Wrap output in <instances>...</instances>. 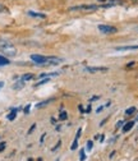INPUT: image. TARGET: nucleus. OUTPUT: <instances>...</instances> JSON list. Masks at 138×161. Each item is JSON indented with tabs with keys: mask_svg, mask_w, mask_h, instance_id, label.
<instances>
[{
	"mask_svg": "<svg viewBox=\"0 0 138 161\" xmlns=\"http://www.w3.org/2000/svg\"><path fill=\"white\" fill-rule=\"evenodd\" d=\"M0 51H3L4 54L9 56H14L17 54V50L12 44H9L7 41H0Z\"/></svg>",
	"mask_w": 138,
	"mask_h": 161,
	"instance_id": "1",
	"label": "nucleus"
},
{
	"mask_svg": "<svg viewBox=\"0 0 138 161\" xmlns=\"http://www.w3.org/2000/svg\"><path fill=\"white\" fill-rule=\"evenodd\" d=\"M100 7L98 5H95V4H84V5H77V7H72L69 10H86V12H93V10H97Z\"/></svg>",
	"mask_w": 138,
	"mask_h": 161,
	"instance_id": "2",
	"label": "nucleus"
},
{
	"mask_svg": "<svg viewBox=\"0 0 138 161\" xmlns=\"http://www.w3.org/2000/svg\"><path fill=\"white\" fill-rule=\"evenodd\" d=\"M98 31L102 32L105 35H109V34H116V28L113 27V26H109V25H100L98 26Z\"/></svg>",
	"mask_w": 138,
	"mask_h": 161,
	"instance_id": "3",
	"label": "nucleus"
},
{
	"mask_svg": "<svg viewBox=\"0 0 138 161\" xmlns=\"http://www.w3.org/2000/svg\"><path fill=\"white\" fill-rule=\"evenodd\" d=\"M107 68L105 67H87L86 68V72L88 73H97V72H107Z\"/></svg>",
	"mask_w": 138,
	"mask_h": 161,
	"instance_id": "4",
	"label": "nucleus"
},
{
	"mask_svg": "<svg viewBox=\"0 0 138 161\" xmlns=\"http://www.w3.org/2000/svg\"><path fill=\"white\" fill-rule=\"evenodd\" d=\"M115 50H118V51H125V50H138V45H133V46H118V47H115Z\"/></svg>",
	"mask_w": 138,
	"mask_h": 161,
	"instance_id": "5",
	"label": "nucleus"
},
{
	"mask_svg": "<svg viewBox=\"0 0 138 161\" xmlns=\"http://www.w3.org/2000/svg\"><path fill=\"white\" fill-rule=\"evenodd\" d=\"M81 133H82V128H79L78 129V132H77V136H75V138H74V141H73V145H72V150H75L77 148V146H78V138L81 137Z\"/></svg>",
	"mask_w": 138,
	"mask_h": 161,
	"instance_id": "6",
	"label": "nucleus"
},
{
	"mask_svg": "<svg viewBox=\"0 0 138 161\" xmlns=\"http://www.w3.org/2000/svg\"><path fill=\"white\" fill-rule=\"evenodd\" d=\"M133 125H134V121H128L127 124L123 127V132H124V133H127V132H129L132 128H133Z\"/></svg>",
	"mask_w": 138,
	"mask_h": 161,
	"instance_id": "7",
	"label": "nucleus"
},
{
	"mask_svg": "<svg viewBox=\"0 0 138 161\" xmlns=\"http://www.w3.org/2000/svg\"><path fill=\"white\" fill-rule=\"evenodd\" d=\"M23 86H25V80L21 79V80H18V82H16V84L13 86V88L14 89H21Z\"/></svg>",
	"mask_w": 138,
	"mask_h": 161,
	"instance_id": "8",
	"label": "nucleus"
},
{
	"mask_svg": "<svg viewBox=\"0 0 138 161\" xmlns=\"http://www.w3.org/2000/svg\"><path fill=\"white\" fill-rule=\"evenodd\" d=\"M17 111H18V109H13L12 113L8 115V120H14V119H16V116H17Z\"/></svg>",
	"mask_w": 138,
	"mask_h": 161,
	"instance_id": "9",
	"label": "nucleus"
},
{
	"mask_svg": "<svg viewBox=\"0 0 138 161\" xmlns=\"http://www.w3.org/2000/svg\"><path fill=\"white\" fill-rule=\"evenodd\" d=\"M9 64V60L5 58V56L0 55V67H4V65H8Z\"/></svg>",
	"mask_w": 138,
	"mask_h": 161,
	"instance_id": "10",
	"label": "nucleus"
},
{
	"mask_svg": "<svg viewBox=\"0 0 138 161\" xmlns=\"http://www.w3.org/2000/svg\"><path fill=\"white\" fill-rule=\"evenodd\" d=\"M28 14H30V16H32V17H39V18H45L46 16L45 14H40V13H35V12H32V10H30L28 12Z\"/></svg>",
	"mask_w": 138,
	"mask_h": 161,
	"instance_id": "11",
	"label": "nucleus"
},
{
	"mask_svg": "<svg viewBox=\"0 0 138 161\" xmlns=\"http://www.w3.org/2000/svg\"><path fill=\"white\" fill-rule=\"evenodd\" d=\"M133 113H136V107H129L125 110V115H132Z\"/></svg>",
	"mask_w": 138,
	"mask_h": 161,
	"instance_id": "12",
	"label": "nucleus"
},
{
	"mask_svg": "<svg viewBox=\"0 0 138 161\" xmlns=\"http://www.w3.org/2000/svg\"><path fill=\"white\" fill-rule=\"evenodd\" d=\"M92 146H93L92 141H87V143H86V150H87V151H91V150H92Z\"/></svg>",
	"mask_w": 138,
	"mask_h": 161,
	"instance_id": "13",
	"label": "nucleus"
},
{
	"mask_svg": "<svg viewBox=\"0 0 138 161\" xmlns=\"http://www.w3.org/2000/svg\"><path fill=\"white\" fill-rule=\"evenodd\" d=\"M79 160H81V161H84V160H86L84 150H81V151H79Z\"/></svg>",
	"mask_w": 138,
	"mask_h": 161,
	"instance_id": "14",
	"label": "nucleus"
},
{
	"mask_svg": "<svg viewBox=\"0 0 138 161\" xmlns=\"http://www.w3.org/2000/svg\"><path fill=\"white\" fill-rule=\"evenodd\" d=\"M59 119H60V120H65V119H68V114H66L65 111H63V113H61V114L59 115Z\"/></svg>",
	"mask_w": 138,
	"mask_h": 161,
	"instance_id": "15",
	"label": "nucleus"
},
{
	"mask_svg": "<svg viewBox=\"0 0 138 161\" xmlns=\"http://www.w3.org/2000/svg\"><path fill=\"white\" fill-rule=\"evenodd\" d=\"M32 78H33V75H32V74H26V75H23V77H22V79L25 80V82H26V80L32 79Z\"/></svg>",
	"mask_w": 138,
	"mask_h": 161,
	"instance_id": "16",
	"label": "nucleus"
},
{
	"mask_svg": "<svg viewBox=\"0 0 138 161\" xmlns=\"http://www.w3.org/2000/svg\"><path fill=\"white\" fill-rule=\"evenodd\" d=\"M49 82V78H46V79H44V80H41V82H39L36 84V86H41V84H44V83H47Z\"/></svg>",
	"mask_w": 138,
	"mask_h": 161,
	"instance_id": "17",
	"label": "nucleus"
},
{
	"mask_svg": "<svg viewBox=\"0 0 138 161\" xmlns=\"http://www.w3.org/2000/svg\"><path fill=\"white\" fill-rule=\"evenodd\" d=\"M4 148H5V143H0V152H1V151H4Z\"/></svg>",
	"mask_w": 138,
	"mask_h": 161,
	"instance_id": "18",
	"label": "nucleus"
},
{
	"mask_svg": "<svg viewBox=\"0 0 138 161\" xmlns=\"http://www.w3.org/2000/svg\"><path fill=\"white\" fill-rule=\"evenodd\" d=\"M30 107H31V105H27V106H26V109H25V113H26V114H28V113H30Z\"/></svg>",
	"mask_w": 138,
	"mask_h": 161,
	"instance_id": "19",
	"label": "nucleus"
},
{
	"mask_svg": "<svg viewBox=\"0 0 138 161\" xmlns=\"http://www.w3.org/2000/svg\"><path fill=\"white\" fill-rule=\"evenodd\" d=\"M35 127H36V125H35V124H33V125H32V127L30 128V130H28V134H31V132H32L33 129H35Z\"/></svg>",
	"mask_w": 138,
	"mask_h": 161,
	"instance_id": "20",
	"label": "nucleus"
},
{
	"mask_svg": "<svg viewBox=\"0 0 138 161\" xmlns=\"http://www.w3.org/2000/svg\"><path fill=\"white\" fill-rule=\"evenodd\" d=\"M122 124H123V121H122V120H120V121H118V123H116V128L122 127Z\"/></svg>",
	"mask_w": 138,
	"mask_h": 161,
	"instance_id": "21",
	"label": "nucleus"
},
{
	"mask_svg": "<svg viewBox=\"0 0 138 161\" xmlns=\"http://www.w3.org/2000/svg\"><path fill=\"white\" fill-rule=\"evenodd\" d=\"M3 86H4V82H0V89H1Z\"/></svg>",
	"mask_w": 138,
	"mask_h": 161,
	"instance_id": "22",
	"label": "nucleus"
},
{
	"mask_svg": "<svg viewBox=\"0 0 138 161\" xmlns=\"http://www.w3.org/2000/svg\"><path fill=\"white\" fill-rule=\"evenodd\" d=\"M136 30H137V31H138V26H137V27H136Z\"/></svg>",
	"mask_w": 138,
	"mask_h": 161,
	"instance_id": "23",
	"label": "nucleus"
}]
</instances>
